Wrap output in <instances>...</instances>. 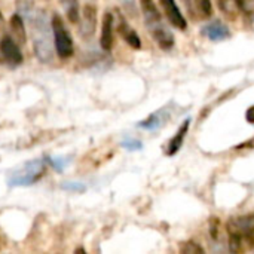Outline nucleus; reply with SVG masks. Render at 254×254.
<instances>
[{
	"label": "nucleus",
	"mask_w": 254,
	"mask_h": 254,
	"mask_svg": "<svg viewBox=\"0 0 254 254\" xmlns=\"http://www.w3.org/2000/svg\"><path fill=\"white\" fill-rule=\"evenodd\" d=\"M31 33H33V45L34 54L42 63L52 61L54 57V39H52V27L48 25L46 15L43 10H36L31 16Z\"/></svg>",
	"instance_id": "nucleus-1"
},
{
	"label": "nucleus",
	"mask_w": 254,
	"mask_h": 254,
	"mask_svg": "<svg viewBox=\"0 0 254 254\" xmlns=\"http://www.w3.org/2000/svg\"><path fill=\"white\" fill-rule=\"evenodd\" d=\"M140 6L144 15V21L147 25V30L150 31L152 37L155 42L162 48V49H170L174 45V37L173 34L165 28L161 13L155 4L153 0H140Z\"/></svg>",
	"instance_id": "nucleus-2"
},
{
	"label": "nucleus",
	"mask_w": 254,
	"mask_h": 254,
	"mask_svg": "<svg viewBox=\"0 0 254 254\" xmlns=\"http://www.w3.org/2000/svg\"><path fill=\"white\" fill-rule=\"evenodd\" d=\"M226 228L229 235L237 238L244 250L247 249V246L254 249V214L234 217L228 222Z\"/></svg>",
	"instance_id": "nucleus-3"
},
{
	"label": "nucleus",
	"mask_w": 254,
	"mask_h": 254,
	"mask_svg": "<svg viewBox=\"0 0 254 254\" xmlns=\"http://www.w3.org/2000/svg\"><path fill=\"white\" fill-rule=\"evenodd\" d=\"M51 27H52V34H54V46L57 49V54L60 58H70L73 55V39L65 28L64 21L58 16L54 15L51 19Z\"/></svg>",
	"instance_id": "nucleus-4"
},
{
	"label": "nucleus",
	"mask_w": 254,
	"mask_h": 254,
	"mask_svg": "<svg viewBox=\"0 0 254 254\" xmlns=\"http://www.w3.org/2000/svg\"><path fill=\"white\" fill-rule=\"evenodd\" d=\"M43 171H45V167L42 161H31L25 164L24 170L18 171L9 180V185L10 186H30L43 176Z\"/></svg>",
	"instance_id": "nucleus-5"
},
{
	"label": "nucleus",
	"mask_w": 254,
	"mask_h": 254,
	"mask_svg": "<svg viewBox=\"0 0 254 254\" xmlns=\"http://www.w3.org/2000/svg\"><path fill=\"white\" fill-rule=\"evenodd\" d=\"M0 51H1V55L4 58V61L12 65V67H18L22 64V54L19 51V46L18 43L9 37V36H4L0 42Z\"/></svg>",
	"instance_id": "nucleus-6"
},
{
	"label": "nucleus",
	"mask_w": 254,
	"mask_h": 254,
	"mask_svg": "<svg viewBox=\"0 0 254 254\" xmlns=\"http://www.w3.org/2000/svg\"><path fill=\"white\" fill-rule=\"evenodd\" d=\"M79 19H80V36L85 39L92 37L97 27V9L91 3L85 4Z\"/></svg>",
	"instance_id": "nucleus-7"
},
{
	"label": "nucleus",
	"mask_w": 254,
	"mask_h": 254,
	"mask_svg": "<svg viewBox=\"0 0 254 254\" xmlns=\"http://www.w3.org/2000/svg\"><path fill=\"white\" fill-rule=\"evenodd\" d=\"M165 16L168 18V21L179 30H186L188 28V21L183 16V13L180 12L179 6L176 4V0H159Z\"/></svg>",
	"instance_id": "nucleus-8"
},
{
	"label": "nucleus",
	"mask_w": 254,
	"mask_h": 254,
	"mask_svg": "<svg viewBox=\"0 0 254 254\" xmlns=\"http://www.w3.org/2000/svg\"><path fill=\"white\" fill-rule=\"evenodd\" d=\"M118 31L119 34L122 36V39L134 49H140L141 48V40L138 37V34L129 27V24L127 22V19L119 13V18H118Z\"/></svg>",
	"instance_id": "nucleus-9"
},
{
	"label": "nucleus",
	"mask_w": 254,
	"mask_h": 254,
	"mask_svg": "<svg viewBox=\"0 0 254 254\" xmlns=\"http://www.w3.org/2000/svg\"><path fill=\"white\" fill-rule=\"evenodd\" d=\"M100 45L104 51H110L113 46V15L110 12L104 13L103 18V25H101V37H100Z\"/></svg>",
	"instance_id": "nucleus-10"
},
{
	"label": "nucleus",
	"mask_w": 254,
	"mask_h": 254,
	"mask_svg": "<svg viewBox=\"0 0 254 254\" xmlns=\"http://www.w3.org/2000/svg\"><path fill=\"white\" fill-rule=\"evenodd\" d=\"M202 34L207 36L210 40H214V42H219V40H225L231 36V31L229 28L222 24V22H211L208 25H205L202 28Z\"/></svg>",
	"instance_id": "nucleus-11"
},
{
	"label": "nucleus",
	"mask_w": 254,
	"mask_h": 254,
	"mask_svg": "<svg viewBox=\"0 0 254 254\" xmlns=\"http://www.w3.org/2000/svg\"><path fill=\"white\" fill-rule=\"evenodd\" d=\"M189 124H190V121H186V122H183V125L179 128V131H177V134L170 140V143H168V146H167V150H165V153L168 155V156H173V155H176L179 150H180V147L183 146V141H185V135L188 134V129H189Z\"/></svg>",
	"instance_id": "nucleus-12"
},
{
	"label": "nucleus",
	"mask_w": 254,
	"mask_h": 254,
	"mask_svg": "<svg viewBox=\"0 0 254 254\" xmlns=\"http://www.w3.org/2000/svg\"><path fill=\"white\" fill-rule=\"evenodd\" d=\"M10 31H12V39L18 45L25 43V28H24V21L19 13H15L10 16Z\"/></svg>",
	"instance_id": "nucleus-13"
},
{
	"label": "nucleus",
	"mask_w": 254,
	"mask_h": 254,
	"mask_svg": "<svg viewBox=\"0 0 254 254\" xmlns=\"http://www.w3.org/2000/svg\"><path fill=\"white\" fill-rule=\"evenodd\" d=\"M67 18L70 22H77L80 18V7H79V0H60Z\"/></svg>",
	"instance_id": "nucleus-14"
},
{
	"label": "nucleus",
	"mask_w": 254,
	"mask_h": 254,
	"mask_svg": "<svg viewBox=\"0 0 254 254\" xmlns=\"http://www.w3.org/2000/svg\"><path fill=\"white\" fill-rule=\"evenodd\" d=\"M195 7H196L198 13L201 15V18L211 16V13H213L211 0H195Z\"/></svg>",
	"instance_id": "nucleus-15"
},
{
	"label": "nucleus",
	"mask_w": 254,
	"mask_h": 254,
	"mask_svg": "<svg viewBox=\"0 0 254 254\" xmlns=\"http://www.w3.org/2000/svg\"><path fill=\"white\" fill-rule=\"evenodd\" d=\"M161 122H162V119H161L159 113H155V115L149 116L146 121L140 122V125H138V127L146 128V129H155V128H158V127H161V125H162Z\"/></svg>",
	"instance_id": "nucleus-16"
},
{
	"label": "nucleus",
	"mask_w": 254,
	"mask_h": 254,
	"mask_svg": "<svg viewBox=\"0 0 254 254\" xmlns=\"http://www.w3.org/2000/svg\"><path fill=\"white\" fill-rule=\"evenodd\" d=\"M180 252L185 254H196V253H204V249L202 247H199L196 243H193V241H188V243H185L182 247H180Z\"/></svg>",
	"instance_id": "nucleus-17"
},
{
	"label": "nucleus",
	"mask_w": 254,
	"mask_h": 254,
	"mask_svg": "<svg viewBox=\"0 0 254 254\" xmlns=\"http://www.w3.org/2000/svg\"><path fill=\"white\" fill-rule=\"evenodd\" d=\"M122 146L125 149H128V150H138V149H141V143L137 141V140H127V141L122 143Z\"/></svg>",
	"instance_id": "nucleus-18"
},
{
	"label": "nucleus",
	"mask_w": 254,
	"mask_h": 254,
	"mask_svg": "<svg viewBox=\"0 0 254 254\" xmlns=\"http://www.w3.org/2000/svg\"><path fill=\"white\" fill-rule=\"evenodd\" d=\"M63 189L74 190V192H82V190H85V186H82V185H79V183H64V185H63Z\"/></svg>",
	"instance_id": "nucleus-19"
},
{
	"label": "nucleus",
	"mask_w": 254,
	"mask_h": 254,
	"mask_svg": "<svg viewBox=\"0 0 254 254\" xmlns=\"http://www.w3.org/2000/svg\"><path fill=\"white\" fill-rule=\"evenodd\" d=\"M246 119H247V122L254 124V106H252V107L247 110V113H246Z\"/></svg>",
	"instance_id": "nucleus-20"
},
{
	"label": "nucleus",
	"mask_w": 254,
	"mask_h": 254,
	"mask_svg": "<svg viewBox=\"0 0 254 254\" xmlns=\"http://www.w3.org/2000/svg\"><path fill=\"white\" fill-rule=\"evenodd\" d=\"M183 3H186V6H188V9H189V12H193V9H192V0H183Z\"/></svg>",
	"instance_id": "nucleus-21"
},
{
	"label": "nucleus",
	"mask_w": 254,
	"mask_h": 254,
	"mask_svg": "<svg viewBox=\"0 0 254 254\" xmlns=\"http://www.w3.org/2000/svg\"><path fill=\"white\" fill-rule=\"evenodd\" d=\"M0 25H1V13H0Z\"/></svg>",
	"instance_id": "nucleus-22"
}]
</instances>
